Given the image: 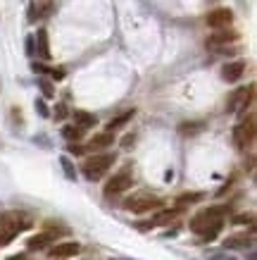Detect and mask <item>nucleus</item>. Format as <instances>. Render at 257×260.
<instances>
[{
    "instance_id": "nucleus-1",
    "label": "nucleus",
    "mask_w": 257,
    "mask_h": 260,
    "mask_svg": "<svg viewBox=\"0 0 257 260\" xmlns=\"http://www.w3.org/2000/svg\"><path fill=\"white\" fill-rule=\"evenodd\" d=\"M226 213H229L226 205L207 208V210H203V213H198L195 217H191L188 229H191L193 234H200L205 241H212V239H217V234L222 232V227H224Z\"/></svg>"
},
{
    "instance_id": "nucleus-2",
    "label": "nucleus",
    "mask_w": 257,
    "mask_h": 260,
    "mask_svg": "<svg viewBox=\"0 0 257 260\" xmlns=\"http://www.w3.org/2000/svg\"><path fill=\"white\" fill-rule=\"evenodd\" d=\"M112 162H115V155H109V153H98V155H91V158H86L84 162V177L88 181H98L102 179L105 174H107V170L112 167Z\"/></svg>"
},
{
    "instance_id": "nucleus-3",
    "label": "nucleus",
    "mask_w": 257,
    "mask_h": 260,
    "mask_svg": "<svg viewBox=\"0 0 257 260\" xmlns=\"http://www.w3.org/2000/svg\"><path fill=\"white\" fill-rule=\"evenodd\" d=\"M26 227L29 220H24L22 215H0V246H8Z\"/></svg>"
},
{
    "instance_id": "nucleus-4",
    "label": "nucleus",
    "mask_w": 257,
    "mask_h": 260,
    "mask_svg": "<svg viewBox=\"0 0 257 260\" xmlns=\"http://www.w3.org/2000/svg\"><path fill=\"white\" fill-rule=\"evenodd\" d=\"M133 186V172L131 167H124V170H119L117 174H112V179L105 184V189H102V193L105 196H119V193H124V191H129Z\"/></svg>"
},
{
    "instance_id": "nucleus-5",
    "label": "nucleus",
    "mask_w": 257,
    "mask_h": 260,
    "mask_svg": "<svg viewBox=\"0 0 257 260\" xmlns=\"http://www.w3.org/2000/svg\"><path fill=\"white\" fill-rule=\"evenodd\" d=\"M252 141H255V115H250L245 122H241V124L234 129V143H236V148L245 150Z\"/></svg>"
},
{
    "instance_id": "nucleus-6",
    "label": "nucleus",
    "mask_w": 257,
    "mask_h": 260,
    "mask_svg": "<svg viewBox=\"0 0 257 260\" xmlns=\"http://www.w3.org/2000/svg\"><path fill=\"white\" fill-rule=\"evenodd\" d=\"M126 208L131 210V213H150V210H157V208H162V201L157 196H138V198H131L129 203H126Z\"/></svg>"
},
{
    "instance_id": "nucleus-7",
    "label": "nucleus",
    "mask_w": 257,
    "mask_h": 260,
    "mask_svg": "<svg viewBox=\"0 0 257 260\" xmlns=\"http://www.w3.org/2000/svg\"><path fill=\"white\" fill-rule=\"evenodd\" d=\"M205 22H207L210 29H224V26H229V24L234 22V12L229 8H217V10H212V12H207Z\"/></svg>"
},
{
    "instance_id": "nucleus-8",
    "label": "nucleus",
    "mask_w": 257,
    "mask_h": 260,
    "mask_svg": "<svg viewBox=\"0 0 257 260\" xmlns=\"http://www.w3.org/2000/svg\"><path fill=\"white\" fill-rule=\"evenodd\" d=\"M252 91H255L252 86H248V88H238V91H234V93L229 95L226 110H229V112H238V110H243V108H245V105L250 103V98H252Z\"/></svg>"
},
{
    "instance_id": "nucleus-9",
    "label": "nucleus",
    "mask_w": 257,
    "mask_h": 260,
    "mask_svg": "<svg viewBox=\"0 0 257 260\" xmlns=\"http://www.w3.org/2000/svg\"><path fill=\"white\" fill-rule=\"evenodd\" d=\"M243 72H245V62H243V60H234V62L224 64L222 77H224V81H229V84H236V81L243 77Z\"/></svg>"
},
{
    "instance_id": "nucleus-10",
    "label": "nucleus",
    "mask_w": 257,
    "mask_h": 260,
    "mask_svg": "<svg viewBox=\"0 0 257 260\" xmlns=\"http://www.w3.org/2000/svg\"><path fill=\"white\" fill-rule=\"evenodd\" d=\"M81 251V246L77 241H64V244H55L50 248V258H74Z\"/></svg>"
},
{
    "instance_id": "nucleus-11",
    "label": "nucleus",
    "mask_w": 257,
    "mask_h": 260,
    "mask_svg": "<svg viewBox=\"0 0 257 260\" xmlns=\"http://www.w3.org/2000/svg\"><path fill=\"white\" fill-rule=\"evenodd\" d=\"M238 39V34L231 31V29H214V34H212L210 39H207V46L210 48H217V46H226V43H231V41Z\"/></svg>"
},
{
    "instance_id": "nucleus-12",
    "label": "nucleus",
    "mask_w": 257,
    "mask_h": 260,
    "mask_svg": "<svg viewBox=\"0 0 257 260\" xmlns=\"http://www.w3.org/2000/svg\"><path fill=\"white\" fill-rule=\"evenodd\" d=\"M252 246V234H234V237L224 239V248L234 251V248H250Z\"/></svg>"
},
{
    "instance_id": "nucleus-13",
    "label": "nucleus",
    "mask_w": 257,
    "mask_h": 260,
    "mask_svg": "<svg viewBox=\"0 0 257 260\" xmlns=\"http://www.w3.org/2000/svg\"><path fill=\"white\" fill-rule=\"evenodd\" d=\"M112 143H115V136H112V132H102V134L93 136V139L88 141L86 150H102V148H107V146H112Z\"/></svg>"
},
{
    "instance_id": "nucleus-14",
    "label": "nucleus",
    "mask_w": 257,
    "mask_h": 260,
    "mask_svg": "<svg viewBox=\"0 0 257 260\" xmlns=\"http://www.w3.org/2000/svg\"><path fill=\"white\" fill-rule=\"evenodd\" d=\"M71 117H74V122H77L79 129H91V126L98 124V119H95L91 112H84V110H74Z\"/></svg>"
},
{
    "instance_id": "nucleus-15",
    "label": "nucleus",
    "mask_w": 257,
    "mask_h": 260,
    "mask_svg": "<svg viewBox=\"0 0 257 260\" xmlns=\"http://www.w3.org/2000/svg\"><path fill=\"white\" fill-rule=\"evenodd\" d=\"M36 39H39V48H36V50H39V55L43 57V60H48V57H50V46H48V31H46V29H39V31H36Z\"/></svg>"
},
{
    "instance_id": "nucleus-16",
    "label": "nucleus",
    "mask_w": 257,
    "mask_h": 260,
    "mask_svg": "<svg viewBox=\"0 0 257 260\" xmlns=\"http://www.w3.org/2000/svg\"><path fill=\"white\" fill-rule=\"evenodd\" d=\"M133 117V110H129V112H122V115H119V117H115L112 119V122H109L107 124V132H115V129H119V126H124L126 122H129V119Z\"/></svg>"
},
{
    "instance_id": "nucleus-17",
    "label": "nucleus",
    "mask_w": 257,
    "mask_h": 260,
    "mask_svg": "<svg viewBox=\"0 0 257 260\" xmlns=\"http://www.w3.org/2000/svg\"><path fill=\"white\" fill-rule=\"evenodd\" d=\"M53 241V234H39V237L29 239V248H36V251H41L43 246H48Z\"/></svg>"
},
{
    "instance_id": "nucleus-18",
    "label": "nucleus",
    "mask_w": 257,
    "mask_h": 260,
    "mask_svg": "<svg viewBox=\"0 0 257 260\" xmlns=\"http://www.w3.org/2000/svg\"><path fill=\"white\" fill-rule=\"evenodd\" d=\"M198 132H203V124H198V122H183V124H179V134H183V136H193Z\"/></svg>"
},
{
    "instance_id": "nucleus-19",
    "label": "nucleus",
    "mask_w": 257,
    "mask_h": 260,
    "mask_svg": "<svg viewBox=\"0 0 257 260\" xmlns=\"http://www.w3.org/2000/svg\"><path fill=\"white\" fill-rule=\"evenodd\" d=\"M60 165H62V170H64V177L69 181H77V170H74V165H71V160L67 158V155H62L60 158Z\"/></svg>"
},
{
    "instance_id": "nucleus-20",
    "label": "nucleus",
    "mask_w": 257,
    "mask_h": 260,
    "mask_svg": "<svg viewBox=\"0 0 257 260\" xmlns=\"http://www.w3.org/2000/svg\"><path fill=\"white\" fill-rule=\"evenodd\" d=\"M200 198H203V193H200V191H191V193H181V196L176 198V201H179V205H181V208H183V205L198 203Z\"/></svg>"
},
{
    "instance_id": "nucleus-21",
    "label": "nucleus",
    "mask_w": 257,
    "mask_h": 260,
    "mask_svg": "<svg viewBox=\"0 0 257 260\" xmlns=\"http://www.w3.org/2000/svg\"><path fill=\"white\" fill-rule=\"evenodd\" d=\"M62 136L67 139V141H79L81 136H84V129H79V126H64L62 129Z\"/></svg>"
},
{
    "instance_id": "nucleus-22",
    "label": "nucleus",
    "mask_w": 257,
    "mask_h": 260,
    "mask_svg": "<svg viewBox=\"0 0 257 260\" xmlns=\"http://www.w3.org/2000/svg\"><path fill=\"white\" fill-rule=\"evenodd\" d=\"M39 86H41V91H43L46 98H53L55 95V91H53V86H50V81L48 79H39Z\"/></svg>"
},
{
    "instance_id": "nucleus-23",
    "label": "nucleus",
    "mask_w": 257,
    "mask_h": 260,
    "mask_svg": "<svg viewBox=\"0 0 257 260\" xmlns=\"http://www.w3.org/2000/svg\"><path fill=\"white\" fill-rule=\"evenodd\" d=\"M234 222H238V224H252V213H248V215H236Z\"/></svg>"
},
{
    "instance_id": "nucleus-24",
    "label": "nucleus",
    "mask_w": 257,
    "mask_h": 260,
    "mask_svg": "<svg viewBox=\"0 0 257 260\" xmlns=\"http://www.w3.org/2000/svg\"><path fill=\"white\" fill-rule=\"evenodd\" d=\"M33 53H36V39L26 36V55H33Z\"/></svg>"
},
{
    "instance_id": "nucleus-25",
    "label": "nucleus",
    "mask_w": 257,
    "mask_h": 260,
    "mask_svg": "<svg viewBox=\"0 0 257 260\" xmlns=\"http://www.w3.org/2000/svg\"><path fill=\"white\" fill-rule=\"evenodd\" d=\"M36 110H39L41 117H50V112H48V108H46V103L43 101H36Z\"/></svg>"
},
{
    "instance_id": "nucleus-26",
    "label": "nucleus",
    "mask_w": 257,
    "mask_h": 260,
    "mask_svg": "<svg viewBox=\"0 0 257 260\" xmlns=\"http://www.w3.org/2000/svg\"><path fill=\"white\" fill-rule=\"evenodd\" d=\"M64 117H67V108L60 103V105L55 108V119H64Z\"/></svg>"
},
{
    "instance_id": "nucleus-27",
    "label": "nucleus",
    "mask_w": 257,
    "mask_h": 260,
    "mask_svg": "<svg viewBox=\"0 0 257 260\" xmlns=\"http://www.w3.org/2000/svg\"><path fill=\"white\" fill-rule=\"evenodd\" d=\"M69 153H71V155H84L86 146H74V143H69Z\"/></svg>"
},
{
    "instance_id": "nucleus-28",
    "label": "nucleus",
    "mask_w": 257,
    "mask_h": 260,
    "mask_svg": "<svg viewBox=\"0 0 257 260\" xmlns=\"http://www.w3.org/2000/svg\"><path fill=\"white\" fill-rule=\"evenodd\" d=\"M210 260H238V258L229 255V253H214V255H210Z\"/></svg>"
},
{
    "instance_id": "nucleus-29",
    "label": "nucleus",
    "mask_w": 257,
    "mask_h": 260,
    "mask_svg": "<svg viewBox=\"0 0 257 260\" xmlns=\"http://www.w3.org/2000/svg\"><path fill=\"white\" fill-rule=\"evenodd\" d=\"M48 74H50V77H53L55 81L64 79V70H48Z\"/></svg>"
},
{
    "instance_id": "nucleus-30",
    "label": "nucleus",
    "mask_w": 257,
    "mask_h": 260,
    "mask_svg": "<svg viewBox=\"0 0 257 260\" xmlns=\"http://www.w3.org/2000/svg\"><path fill=\"white\" fill-rule=\"evenodd\" d=\"M31 70H33V72H39V74H46L48 67H46L43 62H33V64H31Z\"/></svg>"
},
{
    "instance_id": "nucleus-31",
    "label": "nucleus",
    "mask_w": 257,
    "mask_h": 260,
    "mask_svg": "<svg viewBox=\"0 0 257 260\" xmlns=\"http://www.w3.org/2000/svg\"><path fill=\"white\" fill-rule=\"evenodd\" d=\"M8 260H26V255H24V253H17V255H10Z\"/></svg>"
},
{
    "instance_id": "nucleus-32",
    "label": "nucleus",
    "mask_w": 257,
    "mask_h": 260,
    "mask_svg": "<svg viewBox=\"0 0 257 260\" xmlns=\"http://www.w3.org/2000/svg\"><path fill=\"white\" fill-rule=\"evenodd\" d=\"M131 143H133V136H126V139H124V148H129Z\"/></svg>"
},
{
    "instance_id": "nucleus-33",
    "label": "nucleus",
    "mask_w": 257,
    "mask_h": 260,
    "mask_svg": "<svg viewBox=\"0 0 257 260\" xmlns=\"http://www.w3.org/2000/svg\"><path fill=\"white\" fill-rule=\"evenodd\" d=\"M112 260H136V258H124V255H119V258H112Z\"/></svg>"
}]
</instances>
